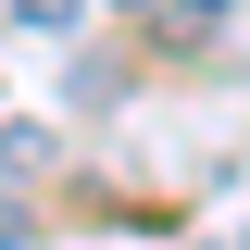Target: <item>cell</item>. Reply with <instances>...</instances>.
<instances>
[{"label": "cell", "mask_w": 250, "mask_h": 250, "mask_svg": "<svg viewBox=\"0 0 250 250\" xmlns=\"http://www.w3.org/2000/svg\"><path fill=\"white\" fill-rule=\"evenodd\" d=\"M13 13H25L38 38H62V25H75V13H88V0H13Z\"/></svg>", "instance_id": "cell-1"}]
</instances>
